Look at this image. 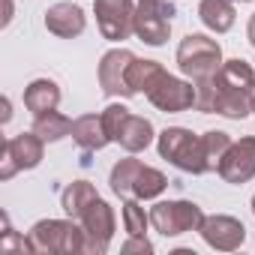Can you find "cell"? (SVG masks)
<instances>
[{
  "label": "cell",
  "instance_id": "d6986e66",
  "mask_svg": "<svg viewBox=\"0 0 255 255\" xmlns=\"http://www.w3.org/2000/svg\"><path fill=\"white\" fill-rule=\"evenodd\" d=\"M141 159H135V153H129L126 159H117L111 174H108V183H111V192L117 198H132V189H135V180H138V171H141Z\"/></svg>",
  "mask_w": 255,
  "mask_h": 255
},
{
  "label": "cell",
  "instance_id": "3957f363",
  "mask_svg": "<svg viewBox=\"0 0 255 255\" xmlns=\"http://www.w3.org/2000/svg\"><path fill=\"white\" fill-rule=\"evenodd\" d=\"M156 150L165 162H171L183 174H207L201 135H195L186 126H168L156 135Z\"/></svg>",
  "mask_w": 255,
  "mask_h": 255
},
{
  "label": "cell",
  "instance_id": "30bf717a",
  "mask_svg": "<svg viewBox=\"0 0 255 255\" xmlns=\"http://www.w3.org/2000/svg\"><path fill=\"white\" fill-rule=\"evenodd\" d=\"M81 228L87 231V255H105L108 252V243L117 231V216H114V207L105 201V198H96L81 216H78Z\"/></svg>",
  "mask_w": 255,
  "mask_h": 255
},
{
  "label": "cell",
  "instance_id": "52a82bcc",
  "mask_svg": "<svg viewBox=\"0 0 255 255\" xmlns=\"http://www.w3.org/2000/svg\"><path fill=\"white\" fill-rule=\"evenodd\" d=\"M171 15L174 3H156V0H138L135 6V36L144 45H165L171 36Z\"/></svg>",
  "mask_w": 255,
  "mask_h": 255
},
{
  "label": "cell",
  "instance_id": "8fae6325",
  "mask_svg": "<svg viewBox=\"0 0 255 255\" xmlns=\"http://www.w3.org/2000/svg\"><path fill=\"white\" fill-rule=\"evenodd\" d=\"M135 54L129 48H111L99 57V66H96V78H99V87L105 96H123L129 99L132 90H129V66H132Z\"/></svg>",
  "mask_w": 255,
  "mask_h": 255
},
{
  "label": "cell",
  "instance_id": "ba28073f",
  "mask_svg": "<svg viewBox=\"0 0 255 255\" xmlns=\"http://www.w3.org/2000/svg\"><path fill=\"white\" fill-rule=\"evenodd\" d=\"M45 156V141L30 129V132H18L12 138H6L3 144V168H0V177L9 180L18 171H30L42 162Z\"/></svg>",
  "mask_w": 255,
  "mask_h": 255
},
{
  "label": "cell",
  "instance_id": "6da1fadb",
  "mask_svg": "<svg viewBox=\"0 0 255 255\" xmlns=\"http://www.w3.org/2000/svg\"><path fill=\"white\" fill-rule=\"evenodd\" d=\"M255 108V69L243 60H222L213 75V114L228 120H243Z\"/></svg>",
  "mask_w": 255,
  "mask_h": 255
},
{
  "label": "cell",
  "instance_id": "277c9868",
  "mask_svg": "<svg viewBox=\"0 0 255 255\" xmlns=\"http://www.w3.org/2000/svg\"><path fill=\"white\" fill-rule=\"evenodd\" d=\"M174 60H177V69L189 81L213 78L222 66V45L216 39H210L207 33H189L180 39Z\"/></svg>",
  "mask_w": 255,
  "mask_h": 255
},
{
  "label": "cell",
  "instance_id": "7c38bea8",
  "mask_svg": "<svg viewBox=\"0 0 255 255\" xmlns=\"http://www.w3.org/2000/svg\"><path fill=\"white\" fill-rule=\"evenodd\" d=\"M198 234H201V240H204L210 249H216V252H234V249H240L243 240H246L243 222H240L237 216H228V213H210V216H204Z\"/></svg>",
  "mask_w": 255,
  "mask_h": 255
},
{
  "label": "cell",
  "instance_id": "cb8c5ba5",
  "mask_svg": "<svg viewBox=\"0 0 255 255\" xmlns=\"http://www.w3.org/2000/svg\"><path fill=\"white\" fill-rule=\"evenodd\" d=\"M231 135L228 132H222V129H207L204 135H201V147H204V165H207V171H216L219 168V162H222V156L228 153V147H231Z\"/></svg>",
  "mask_w": 255,
  "mask_h": 255
},
{
  "label": "cell",
  "instance_id": "d6a6232c",
  "mask_svg": "<svg viewBox=\"0 0 255 255\" xmlns=\"http://www.w3.org/2000/svg\"><path fill=\"white\" fill-rule=\"evenodd\" d=\"M252 111H255V108H252Z\"/></svg>",
  "mask_w": 255,
  "mask_h": 255
},
{
  "label": "cell",
  "instance_id": "4dcf8cb0",
  "mask_svg": "<svg viewBox=\"0 0 255 255\" xmlns=\"http://www.w3.org/2000/svg\"><path fill=\"white\" fill-rule=\"evenodd\" d=\"M252 213H255V195H252Z\"/></svg>",
  "mask_w": 255,
  "mask_h": 255
},
{
  "label": "cell",
  "instance_id": "8992f818",
  "mask_svg": "<svg viewBox=\"0 0 255 255\" xmlns=\"http://www.w3.org/2000/svg\"><path fill=\"white\" fill-rule=\"evenodd\" d=\"M135 0H93V15L102 39L123 42L135 33Z\"/></svg>",
  "mask_w": 255,
  "mask_h": 255
},
{
  "label": "cell",
  "instance_id": "ffe728a7",
  "mask_svg": "<svg viewBox=\"0 0 255 255\" xmlns=\"http://www.w3.org/2000/svg\"><path fill=\"white\" fill-rule=\"evenodd\" d=\"M96 198H99V192H96V186H93L90 180H72V183L63 189V195H60V207H63L66 216L78 219Z\"/></svg>",
  "mask_w": 255,
  "mask_h": 255
},
{
  "label": "cell",
  "instance_id": "83f0119b",
  "mask_svg": "<svg viewBox=\"0 0 255 255\" xmlns=\"http://www.w3.org/2000/svg\"><path fill=\"white\" fill-rule=\"evenodd\" d=\"M246 36H249V45L255 48V12L249 15V24H246Z\"/></svg>",
  "mask_w": 255,
  "mask_h": 255
},
{
  "label": "cell",
  "instance_id": "d4e9b609",
  "mask_svg": "<svg viewBox=\"0 0 255 255\" xmlns=\"http://www.w3.org/2000/svg\"><path fill=\"white\" fill-rule=\"evenodd\" d=\"M123 228L126 234H132V237H147V225H150V213L141 207L138 198H123Z\"/></svg>",
  "mask_w": 255,
  "mask_h": 255
},
{
  "label": "cell",
  "instance_id": "1f68e13d",
  "mask_svg": "<svg viewBox=\"0 0 255 255\" xmlns=\"http://www.w3.org/2000/svg\"><path fill=\"white\" fill-rule=\"evenodd\" d=\"M156 3H171V0H156Z\"/></svg>",
  "mask_w": 255,
  "mask_h": 255
},
{
  "label": "cell",
  "instance_id": "9a60e30c",
  "mask_svg": "<svg viewBox=\"0 0 255 255\" xmlns=\"http://www.w3.org/2000/svg\"><path fill=\"white\" fill-rule=\"evenodd\" d=\"M72 138H75V144L84 153H96V150L111 144V138L105 132V123H102V114H81V117H75L72 120Z\"/></svg>",
  "mask_w": 255,
  "mask_h": 255
},
{
  "label": "cell",
  "instance_id": "e0dca14e",
  "mask_svg": "<svg viewBox=\"0 0 255 255\" xmlns=\"http://www.w3.org/2000/svg\"><path fill=\"white\" fill-rule=\"evenodd\" d=\"M153 141H156L153 123H150L147 117H141V114H129L114 144H120L126 153H141V150H147Z\"/></svg>",
  "mask_w": 255,
  "mask_h": 255
},
{
  "label": "cell",
  "instance_id": "603a6c76",
  "mask_svg": "<svg viewBox=\"0 0 255 255\" xmlns=\"http://www.w3.org/2000/svg\"><path fill=\"white\" fill-rule=\"evenodd\" d=\"M165 189H168V177H165L159 168H153V165H141L138 180H135V189H132V198H138V201H153V198H159Z\"/></svg>",
  "mask_w": 255,
  "mask_h": 255
},
{
  "label": "cell",
  "instance_id": "5b68a950",
  "mask_svg": "<svg viewBox=\"0 0 255 255\" xmlns=\"http://www.w3.org/2000/svg\"><path fill=\"white\" fill-rule=\"evenodd\" d=\"M201 222H204V210L186 198H168L150 207V225L162 237H180V234L198 231Z\"/></svg>",
  "mask_w": 255,
  "mask_h": 255
},
{
  "label": "cell",
  "instance_id": "484cf974",
  "mask_svg": "<svg viewBox=\"0 0 255 255\" xmlns=\"http://www.w3.org/2000/svg\"><path fill=\"white\" fill-rule=\"evenodd\" d=\"M102 123H105V132H108V138L111 141H117V135H120V129H123V123H126V117H129L132 111L126 108L123 102H108L102 111Z\"/></svg>",
  "mask_w": 255,
  "mask_h": 255
},
{
  "label": "cell",
  "instance_id": "9c48e42d",
  "mask_svg": "<svg viewBox=\"0 0 255 255\" xmlns=\"http://www.w3.org/2000/svg\"><path fill=\"white\" fill-rule=\"evenodd\" d=\"M147 102L156 108V111H165V114H180V111H189L195 108V84L183 75H171V72H162V78L150 87L147 93Z\"/></svg>",
  "mask_w": 255,
  "mask_h": 255
},
{
  "label": "cell",
  "instance_id": "7a4b0ae2",
  "mask_svg": "<svg viewBox=\"0 0 255 255\" xmlns=\"http://www.w3.org/2000/svg\"><path fill=\"white\" fill-rule=\"evenodd\" d=\"M30 252L45 255H87V231L78 219H39L27 231Z\"/></svg>",
  "mask_w": 255,
  "mask_h": 255
},
{
  "label": "cell",
  "instance_id": "f1b7e54d",
  "mask_svg": "<svg viewBox=\"0 0 255 255\" xmlns=\"http://www.w3.org/2000/svg\"><path fill=\"white\" fill-rule=\"evenodd\" d=\"M9 117H12V105L9 99H3V123H9Z\"/></svg>",
  "mask_w": 255,
  "mask_h": 255
},
{
  "label": "cell",
  "instance_id": "7402d4cb",
  "mask_svg": "<svg viewBox=\"0 0 255 255\" xmlns=\"http://www.w3.org/2000/svg\"><path fill=\"white\" fill-rule=\"evenodd\" d=\"M33 132L45 144H54V141H63L66 135H72V120L60 111H48V114L33 117Z\"/></svg>",
  "mask_w": 255,
  "mask_h": 255
},
{
  "label": "cell",
  "instance_id": "5bb4252c",
  "mask_svg": "<svg viewBox=\"0 0 255 255\" xmlns=\"http://www.w3.org/2000/svg\"><path fill=\"white\" fill-rule=\"evenodd\" d=\"M84 27H87V15L78 3L60 0V3L45 9V30L54 33L57 39H75L84 33Z\"/></svg>",
  "mask_w": 255,
  "mask_h": 255
},
{
  "label": "cell",
  "instance_id": "4fadbf2b",
  "mask_svg": "<svg viewBox=\"0 0 255 255\" xmlns=\"http://www.w3.org/2000/svg\"><path fill=\"white\" fill-rule=\"evenodd\" d=\"M216 174L231 186L249 183L255 177V135H243L240 141H231V147L222 156Z\"/></svg>",
  "mask_w": 255,
  "mask_h": 255
},
{
  "label": "cell",
  "instance_id": "4316f807",
  "mask_svg": "<svg viewBox=\"0 0 255 255\" xmlns=\"http://www.w3.org/2000/svg\"><path fill=\"white\" fill-rule=\"evenodd\" d=\"M120 252H153V243L147 240V237H126L123 243H120Z\"/></svg>",
  "mask_w": 255,
  "mask_h": 255
},
{
  "label": "cell",
  "instance_id": "f546056e",
  "mask_svg": "<svg viewBox=\"0 0 255 255\" xmlns=\"http://www.w3.org/2000/svg\"><path fill=\"white\" fill-rule=\"evenodd\" d=\"M234 3H252V0H234Z\"/></svg>",
  "mask_w": 255,
  "mask_h": 255
},
{
  "label": "cell",
  "instance_id": "ac0fdd59",
  "mask_svg": "<svg viewBox=\"0 0 255 255\" xmlns=\"http://www.w3.org/2000/svg\"><path fill=\"white\" fill-rule=\"evenodd\" d=\"M234 0H201L198 3V18L213 33H228L234 27Z\"/></svg>",
  "mask_w": 255,
  "mask_h": 255
},
{
  "label": "cell",
  "instance_id": "44dd1931",
  "mask_svg": "<svg viewBox=\"0 0 255 255\" xmlns=\"http://www.w3.org/2000/svg\"><path fill=\"white\" fill-rule=\"evenodd\" d=\"M162 72H165V66L159 63V60H144V57H135L132 60V66H129V90H132V96H147L150 93V87L162 78Z\"/></svg>",
  "mask_w": 255,
  "mask_h": 255
},
{
  "label": "cell",
  "instance_id": "2e32d148",
  "mask_svg": "<svg viewBox=\"0 0 255 255\" xmlns=\"http://www.w3.org/2000/svg\"><path fill=\"white\" fill-rule=\"evenodd\" d=\"M60 84L54 78H33L27 87H24V108L39 117V114H48V111H57L60 105Z\"/></svg>",
  "mask_w": 255,
  "mask_h": 255
}]
</instances>
